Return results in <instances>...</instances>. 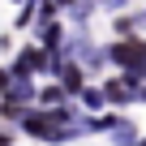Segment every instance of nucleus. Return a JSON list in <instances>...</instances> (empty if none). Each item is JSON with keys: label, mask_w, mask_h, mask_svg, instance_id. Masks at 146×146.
<instances>
[{"label": "nucleus", "mask_w": 146, "mask_h": 146, "mask_svg": "<svg viewBox=\"0 0 146 146\" xmlns=\"http://www.w3.org/2000/svg\"><path fill=\"white\" fill-rule=\"evenodd\" d=\"M137 82H142V78H133V73L108 78V82H103V99H108V108H129V103H137Z\"/></svg>", "instance_id": "f257e3e1"}, {"label": "nucleus", "mask_w": 146, "mask_h": 146, "mask_svg": "<svg viewBox=\"0 0 146 146\" xmlns=\"http://www.w3.org/2000/svg\"><path fill=\"white\" fill-rule=\"evenodd\" d=\"M56 82H60V90H64L73 103H78V95L86 90V69H82L78 60H64V64H60V73H56Z\"/></svg>", "instance_id": "f03ea898"}, {"label": "nucleus", "mask_w": 146, "mask_h": 146, "mask_svg": "<svg viewBox=\"0 0 146 146\" xmlns=\"http://www.w3.org/2000/svg\"><path fill=\"white\" fill-rule=\"evenodd\" d=\"M78 108H86L90 116H103V108H108V99H103V86H86V90L78 95Z\"/></svg>", "instance_id": "7ed1b4c3"}, {"label": "nucleus", "mask_w": 146, "mask_h": 146, "mask_svg": "<svg viewBox=\"0 0 146 146\" xmlns=\"http://www.w3.org/2000/svg\"><path fill=\"white\" fill-rule=\"evenodd\" d=\"M64 99H69V95L60 90V82H47V86L39 90V103H35V108H43V112H52V108H64Z\"/></svg>", "instance_id": "20e7f679"}, {"label": "nucleus", "mask_w": 146, "mask_h": 146, "mask_svg": "<svg viewBox=\"0 0 146 146\" xmlns=\"http://www.w3.org/2000/svg\"><path fill=\"white\" fill-rule=\"evenodd\" d=\"M13 5H17V0H13ZM22 5H26V0H22Z\"/></svg>", "instance_id": "39448f33"}]
</instances>
